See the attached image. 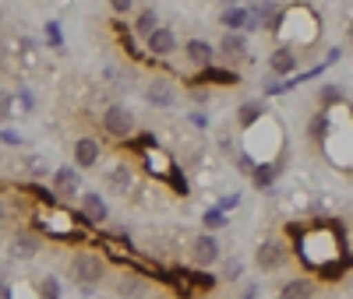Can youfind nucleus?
I'll return each mask as SVG.
<instances>
[{"instance_id": "11", "label": "nucleus", "mask_w": 353, "mask_h": 299, "mask_svg": "<svg viewBox=\"0 0 353 299\" xmlns=\"http://www.w3.org/2000/svg\"><path fill=\"white\" fill-rule=\"evenodd\" d=\"M283 166H286L283 159H276V162H258L254 173H251V176H254V187H258V190H269V187L276 184V176L283 173Z\"/></svg>"}, {"instance_id": "25", "label": "nucleus", "mask_w": 353, "mask_h": 299, "mask_svg": "<svg viewBox=\"0 0 353 299\" xmlns=\"http://www.w3.org/2000/svg\"><path fill=\"white\" fill-rule=\"evenodd\" d=\"M230 219L219 212V208H209V212H205V225H209V229H223Z\"/></svg>"}, {"instance_id": "12", "label": "nucleus", "mask_w": 353, "mask_h": 299, "mask_svg": "<svg viewBox=\"0 0 353 299\" xmlns=\"http://www.w3.org/2000/svg\"><path fill=\"white\" fill-rule=\"evenodd\" d=\"M184 53H188V60H191V64L194 67H212V56H216V49L209 46V43H205V39H191L188 46H184Z\"/></svg>"}, {"instance_id": "19", "label": "nucleus", "mask_w": 353, "mask_h": 299, "mask_svg": "<svg viewBox=\"0 0 353 299\" xmlns=\"http://www.w3.org/2000/svg\"><path fill=\"white\" fill-rule=\"evenodd\" d=\"M293 67H297V53L286 49V46H279V49L272 53V71H276V74H290Z\"/></svg>"}, {"instance_id": "5", "label": "nucleus", "mask_w": 353, "mask_h": 299, "mask_svg": "<svg viewBox=\"0 0 353 299\" xmlns=\"http://www.w3.org/2000/svg\"><path fill=\"white\" fill-rule=\"evenodd\" d=\"M78 190H81V179H78L74 169H68V166L53 169V197L71 201V197H78Z\"/></svg>"}, {"instance_id": "30", "label": "nucleus", "mask_w": 353, "mask_h": 299, "mask_svg": "<svg viewBox=\"0 0 353 299\" xmlns=\"http://www.w3.org/2000/svg\"><path fill=\"white\" fill-rule=\"evenodd\" d=\"M18 102H21V109H32V92H18Z\"/></svg>"}, {"instance_id": "1", "label": "nucleus", "mask_w": 353, "mask_h": 299, "mask_svg": "<svg viewBox=\"0 0 353 299\" xmlns=\"http://www.w3.org/2000/svg\"><path fill=\"white\" fill-rule=\"evenodd\" d=\"M71 278L81 285V289H96L103 278H106V261L92 250H81L71 257Z\"/></svg>"}, {"instance_id": "16", "label": "nucleus", "mask_w": 353, "mask_h": 299, "mask_svg": "<svg viewBox=\"0 0 353 299\" xmlns=\"http://www.w3.org/2000/svg\"><path fill=\"white\" fill-rule=\"evenodd\" d=\"M201 81H212V85H241V74L230 71V67H205Z\"/></svg>"}, {"instance_id": "4", "label": "nucleus", "mask_w": 353, "mask_h": 299, "mask_svg": "<svg viewBox=\"0 0 353 299\" xmlns=\"http://www.w3.org/2000/svg\"><path fill=\"white\" fill-rule=\"evenodd\" d=\"M78 212H81V219L88 222V225H103L106 219H110V208H106V201L99 197V194H81V201H78Z\"/></svg>"}, {"instance_id": "22", "label": "nucleus", "mask_w": 353, "mask_h": 299, "mask_svg": "<svg viewBox=\"0 0 353 299\" xmlns=\"http://www.w3.org/2000/svg\"><path fill=\"white\" fill-rule=\"evenodd\" d=\"M343 102H346V92H343V88H336V85H325V88H321V106H325V109L343 106Z\"/></svg>"}, {"instance_id": "29", "label": "nucleus", "mask_w": 353, "mask_h": 299, "mask_svg": "<svg viewBox=\"0 0 353 299\" xmlns=\"http://www.w3.org/2000/svg\"><path fill=\"white\" fill-rule=\"evenodd\" d=\"M46 32H50V39H53L57 46H61V25H57V21H50V28H46Z\"/></svg>"}, {"instance_id": "35", "label": "nucleus", "mask_w": 353, "mask_h": 299, "mask_svg": "<svg viewBox=\"0 0 353 299\" xmlns=\"http://www.w3.org/2000/svg\"><path fill=\"white\" fill-rule=\"evenodd\" d=\"M0 60H4V49H0Z\"/></svg>"}, {"instance_id": "9", "label": "nucleus", "mask_w": 353, "mask_h": 299, "mask_svg": "<svg viewBox=\"0 0 353 299\" xmlns=\"http://www.w3.org/2000/svg\"><path fill=\"white\" fill-rule=\"evenodd\" d=\"M145 46H149V53L152 56H170L173 49H176V36H173V28H166V25H159L156 32L145 39Z\"/></svg>"}, {"instance_id": "13", "label": "nucleus", "mask_w": 353, "mask_h": 299, "mask_svg": "<svg viewBox=\"0 0 353 299\" xmlns=\"http://www.w3.org/2000/svg\"><path fill=\"white\" fill-rule=\"evenodd\" d=\"M314 296H318V289L311 278H293L279 289V299H314Z\"/></svg>"}, {"instance_id": "33", "label": "nucleus", "mask_w": 353, "mask_h": 299, "mask_svg": "<svg viewBox=\"0 0 353 299\" xmlns=\"http://www.w3.org/2000/svg\"><path fill=\"white\" fill-rule=\"evenodd\" d=\"M241 299H258V285H248V289H244V296H241Z\"/></svg>"}, {"instance_id": "15", "label": "nucleus", "mask_w": 353, "mask_h": 299, "mask_svg": "<svg viewBox=\"0 0 353 299\" xmlns=\"http://www.w3.org/2000/svg\"><path fill=\"white\" fill-rule=\"evenodd\" d=\"M219 53H223L226 60H244V56H248V39L237 36V32H226L223 43H219Z\"/></svg>"}, {"instance_id": "17", "label": "nucleus", "mask_w": 353, "mask_h": 299, "mask_svg": "<svg viewBox=\"0 0 353 299\" xmlns=\"http://www.w3.org/2000/svg\"><path fill=\"white\" fill-rule=\"evenodd\" d=\"M131 179H134V176H131V169H128V166H113V169H110V176H106V184H110L117 194H128V190H131Z\"/></svg>"}, {"instance_id": "32", "label": "nucleus", "mask_w": 353, "mask_h": 299, "mask_svg": "<svg viewBox=\"0 0 353 299\" xmlns=\"http://www.w3.org/2000/svg\"><path fill=\"white\" fill-rule=\"evenodd\" d=\"M131 8H134V4H128V0H117V4H113L117 14H124V11H131Z\"/></svg>"}, {"instance_id": "34", "label": "nucleus", "mask_w": 353, "mask_h": 299, "mask_svg": "<svg viewBox=\"0 0 353 299\" xmlns=\"http://www.w3.org/2000/svg\"><path fill=\"white\" fill-rule=\"evenodd\" d=\"M8 222V208H4V201H0V225Z\"/></svg>"}, {"instance_id": "6", "label": "nucleus", "mask_w": 353, "mask_h": 299, "mask_svg": "<svg viewBox=\"0 0 353 299\" xmlns=\"http://www.w3.org/2000/svg\"><path fill=\"white\" fill-rule=\"evenodd\" d=\"M173 96H176V92H173V81L163 78V74L152 78L149 88H145V99H149V106H156V109H170V106H173Z\"/></svg>"}, {"instance_id": "23", "label": "nucleus", "mask_w": 353, "mask_h": 299, "mask_svg": "<svg viewBox=\"0 0 353 299\" xmlns=\"http://www.w3.org/2000/svg\"><path fill=\"white\" fill-rule=\"evenodd\" d=\"M39 299H61V285H57L53 275H46V278L39 282Z\"/></svg>"}, {"instance_id": "8", "label": "nucleus", "mask_w": 353, "mask_h": 299, "mask_svg": "<svg viewBox=\"0 0 353 299\" xmlns=\"http://www.w3.org/2000/svg\"><path fill=\"white\" fill-rule=\"evenodd\" d=\"M39 247H43L39 232H28V229L14 232V239H11V254H14L18 261H28V257H36V254H39Z\"/></svg>"}, {"instance_id": "27", "label": "nucleus", "mask_w": 353, "mask_h": 299, "mask_svg": "<svg viewBox=\"0 0 353 299\" xmlns=\"http://www.w3.org/2000/svg\"><path fill=\"white\" fill-rule=\"evenodd\" d=\"M11 109H14V96L11 92H0V120H8Z\"/></svg>"}, {"instance_id": "28", "label": "nucleus", "mask_w": 353, "mask_h": 299, "mask_svg": "<svg viewBox=\"0 0 353 299\" xmlns=\"http://www.w3.org/2000/svg\"><path fill=\"white\" fill-rule=\"evenodd\" d=\"M0 141H4V144H21V134L11 131V127H4V131H0Z\"/></svg>"}, {"instance_id": "18", "label": "nucleus", "mask_w": 353, "mask_h": 299, "mask_svg": "<svg viewBox=\"0 0 353 299\" xmlns=\"http://www.w3.org/2000/svg\"><path fill=\"white\" fill-rule=\"evenodd\" d=\"M219 21H223V28H230V32H237V28H244L248 25V8H223V14H219Z\"/></svg>"}, {"instance_id": "21", "label": "nucleus", "mask_w": 353, "mask_h": 299, "mask_svg": "<svg viewBox=\"0 0 353 299\" xmlns=\"http://www.w3.org/2000/svg\"><path fill=\"white\" fill-rule=\"evenodd\" d=\"M237 120H241V127H244V131H251L258 120H261V102H244V106L237 109Z\"/></svg>"}, {"instance_id": "14", "label": "nucleus", "mask_w": 353, "mask_h": 299, "mask_svg": "<svg viewBox=\"0 0 353 299\" xmlns=\"http://www.w3.org/2000/svg\"><path fill=\"white\" fill-rule=\"evenodd\" d=\"M156 28H159V14H156L152 8H141V11L134 14V21H131V32H134V36H145V39H149Z\"/></svg>"}, {"instance_id": "24", "label": "nucleus", "mask_w": 353, "mask_h": 299, "mask_svg": "<svg viewBox=\"0 0 353 299\" xmlns=\"http://www.w3.org/2000/svg\"><path fill=\"white\" fill-rule=\"evenodd\" d=\"M188 282H191V285H198V289H212L219 278H216V275H209V272H188Z\"/></svg>"}, {"instance_id": "7", "label": "nucleus", "mask_w": 353, "mask_h": 299, "mask_svg": "<svg viewBox=\"0 0 353 299\" xmlns=\"http://www.w3.org/2000/svg\"><path fill=\"white\" fill-rule=\"evenodd\" d=\"M191 261L198 267H209L219 261V243H216V236H198L194 243H191Z\"/></svg>"}, {"instance_id": "26", "label": "nucleus", "mask_w": 353, "mask_h": 299, "mask_svg": "<svg viewBox=\"0 0 353 299\" xmlns=\"http://www.w3.org/2000/svg\"><path fill=\"white\" fill-rule=\"evenodd\" d=\"M241 272H244V264H241L237 257H230V261H226V267H223V275H226V282H233V278H241Z\"/></svg>"}, {"instance_id": "31", "label": "nucleus", "mask_w": 353, "mask_h": 299, "mask_svg": "<svg viewBox=\"0 0 353 299\" xmlns=\"http://www.w3.org/2000/svg\"><path fill=\"white\" fill-rule=\"evenodd\" d=\"M28 169H32V173H46V159H32V162H28Z\"/></svg>"}, {"instance_id": "3", "label": "nucleus", "mask_w": 353, "mask_h": 299, "mask_svg": "<svg viewBox=\"0 0 353 299\" xmlns=\"http://www.w3.org/2000/svg\"><path fill=\"white\" fill-rule=\"evenodd\" d=\"M254 264L261 267V272H279V267L286 264V247L279 243V239H265V243L254 250Z\"/></svg>"}, {"instance_id": "2", "label": "nucleus", "mask_w": 353, "mask_h": 299, "mask_svg": "<svg viewBox=\"0 0 353 299\" xmlns=\"http://www.w3.org/2000/svg\"><path fill=\"white\" fill-rule=\"evenodd\" d=\"M103 127H106V134L110 137H117V141H128L131 134H134V127H138V120H134V113L128 109V106H106V113H103Z\"/></svg>"}, {"instance_id": "10", "label": "nucleus", "mask_w": 353, "mask_h": 299, "mask_svg": "<svg viewBox=\"0 0 353 299\" xmlns=\"http://www.w3.org/2000/svg\"><path fill=\"white\" fill-rule=\"evenodd\" d=\"M74 162H78L81 169H92V166L99 162V141L78 137V141H74Z\"/></svg>"}, {"instance_id": "20", "label": "nucleus", "mask_w": 353, "mask_h": 299, "mask_svg": "<svg viewBox=\"0 0 353 299\" xmlns=\"http://www.w3.org/2000/svg\"><path fill=\"white\" fill-rule=\"evenodd\" d=\"M117 289H121V296H131V299H141V296H145V282H141V275H121Z\"/></svg>"}]
</instances>
